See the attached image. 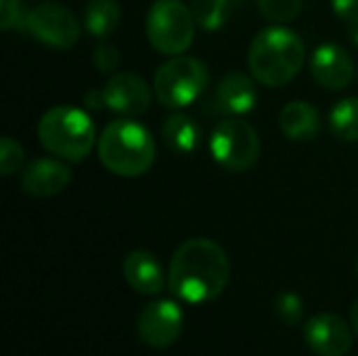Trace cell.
Instances as JSON below:
<instances>
[{
	"label": "cell",
	"mask_w": 358,
	"mask_h": 356,
	"mask_svg": "<svg viewBox=\"0 0 358 356\" xmlns=\"http://www.w3.org/2000/svg\"><path fill=\"white\" fill-rule=\"evenodd\" d=\"M84 105L88 109H94V111H101L105 109V97H103V88H90L86 94H84Z\"/></svg>",
	"instance_id": "27"
},
{
	"label": "cell",
	"mask_w": 358,
	"mask_h": 356,
	"mask_svg": "<svg viewBox=\"0 0 358 356\" xmlns=\"http://www.w3.org/2000/svg\"><path fill=\"white\" fill-rule=\"evenodd\" d=\"M304 340L319 356H346L352 348L350 325L331 313H319L304 325Z\"/></svg>",
	"instance_id": "11"
},
{
	"label": "cell",
	"mask_w": 358,
	"mask_h": 356,
	"mask_svg": "<svg viewBox=\"0 0 358 356\" xmlns=\"http://www.w3.org/2000/svg\"><path fill=\"white\" fill-rule=\"evenodd\" d=\"M231 277V262L222 245L206 237H193L178 245L170 260L168 287L187 304L216 300Z\"/></svg>",
	"instance_id": "1"
},
{
	"label": "cell",
	"mask_w": 358,
	"mask_h": 356,
	"mask_svg": "<svg viewBox=\"0 0 358 356\" xmlns=\"http://www.w3.org/2000/svg\"><path fill=\"white\" fill-rule=\"evenodd\" d=\"M256 101H258V92H256L254 80L241 71L227 73L216 88L218 111L233 115V118L250 113L256 107Z\"/></svg>",
	"instance_id": "15"
},
{
	"label": "cell",
	"mask_w": 358,
	"mask_h": 356,
	"mask_svg": "<svg viewBox=\"0 0 358 356\" xmlns=\"http://www.w3.org/2000/svg\"><path fill=\"white\" fill-rule=\"evenodd\" d=\"M260 136L256 128L239 118L222 120L210 138V151L216 164L229 172H245L260 157Z\"/></svg>",
	"instance_id": "7"
},
{
	"label": "cell",
	"mask_w": 358,
	"mask_h": 356,
	"mask_svg": "<svg viewBox=\"0 0 358 356\" xmlns=\"http://www.w3.org/2000/svg\"><path fill=\"white\" fill-rule=\"evenodd\" d=\"M310 71L315 80L327 90H344L352 82L355 63L344 46L325 42L315 48L310 57Z\"/></svg>",
	"instance_id": "12"
},
{
	"label": "cell",
	"mask_w": 358,
	"mask_h": 356,
	"mask_svg": "<svg viewBox=\"0 0 358 356\" xmlns=\"http://www.w3.org/2000/svg\"><path fill=\"white\" fill-rule=\"evenodd\" d=\"M306 48L302 38L287 27L273 25L262 29L250 44L248 67L256 82L268 88L289 84L302 69Z\"/></svg>",
	"instance_id": "2"
},
{
	"label": "cell",
	"mask_w": 358,
	"mask_h": 356,
	"mask_svg": "<svg viewBox=\"0 0 358 356\" xmlns=\"http://www.w3.org/2000/svg\"><path fill=\"white\" fill-rule=\"evenodd\" d=\"M21 23V4L19 0H0V27L4 31Z\"/></svg>",
	"instance_id": "25"
},
{
	"label": "cell",
	"mask_w": 358,
	"mask_h": 356,
	"mask_svg": "<svg viewBox=\"0 0 358 356\" xmlns=\"http://www.w3.org/2000/svg\"><path fill=\"white\" fill-rule=\"evenodd\" d=\"M71 180L69 168L50 157H40L27 164L21 176L23 191L31 197H52L59 195Z\"/></svg>",
	"instance_id": "13"
},
{
	"label": "cell",
	"mask_w": 358,
	"mask_h": 356,
	"mask_svg": "<svg viewBox=\"0 0 358 356\" xmlns=\"http://www.w3.org/2000/svg\"><path fill=\"white\" fill-rule=\"evenodd\" d=\"M162 136L176 155H191L201 143V128L191 115L172 113L162 126Z\"/></svg>",
	"instance_id": "17"
},
{
	"label": "cell",
	"mask_w": 358,
	"mask_h": 356,
	"mask_svg": "<svg viewBox=\"0 0 358 356\" xmlns=\"http://www.w3.org/2000/svg\"><path fill=\"white\" fill-rule=\"evenodd\" d=\"M124 279L143 296H157L168 285L164 266L147 250H134L124 258Z\"/></svg>",
	"instance_id": "14"
},
{
	"label": "cell",
	"mask_w": 358,
	"mask_h": 356,
	"mask_svg": "<svg viewBox=\"0 0 358 356\" xmlns=\"http://www.w3.org/2000/svg\"><path fill=\"white\" fill-rule=\"evenodd\" d=\"M331 6L344 23H350L358 17V0H331Z\"/></svg>",
	"instance_id": "26"
},
{
	"label": "cell",
	"mask_w": 358,
	"mask_h": 356,
	"mask_svg": "<svg viewBox=\"0 0 358 356\" xmlns=\"http://www.w3.org/2000/svg\"><path fill=\"white\" fill-rule=\"evenodd\" d=\"M92 61H94V67H96L101 73H111V71H115L117 65H120V50H117L113 44H109V42H101V44L94 48Z\"/></svg>",
	"instance_id": "24"
},
{
	"label": "cell",
	"mask_w": 358,
	"mask_h": 356,
	"mask_svg": "<svg viewBox=\"0 0 358 356\" xmlns=\"http://www.w3.org/2000/svg\"><path fill=\"white\" fill-rule=\"evenodd\" d=\"M21 166H23V147L10 136H2L0 138V174L10 176L17 170H21Z\"/></svg>",
	"instance_id": "22"
},
{
	"label": "cell",
	"mask_w": 358,
	"mask_h": 356,
	"mask_svg": "<svg viewBox=\"0 0 358 356\" xmlns=\"http://www.w3.org/2000/svg\"><path fill=\"white\" fill-rule=\"evenodd\" d=\"M350 321H352V329H355V334L358 336V298L355 300L352 308H350Z\"/></svg>",
	"instance_id": "28"
},
{
	"label": "cell",
	"mask_w": 358,
	"mask_h": 356,
	"mask_svg": "<svg viewBox=\"0 0 358 356\" xmlns=\"http://www.w3.org/2000/svg\"><path fill=\"white\" fill-rule=\"evenodd\" d=\"M210 84V69L201 59L178 55L166 61L153 78V90L162 105L180 109L195 103Z\"/></svg>",
	"instance_id": "5"
},
{
	"label": "cell",
	"mask_w": 358,
	"mask_h": 356,
	"mask_svg": "<svg viewBox=\"0 0 358 356\" xmlns=\"http://www.w3.org/2000/svg\"><path fill=\"white\" fill-rule=\"evenodd\" d=\"M279 126L283 134L292 141L304 143L313 141L321 128V118L315 105L306 101H292L281 109L279 115Z\"/></svg>",
	"instance_id": "16"
},
{
	"label": "cell",
	"mask_w": 358,
	"mask_h": 356,
	"mask_svg": "<svg viewBox=\"0 0 358 356\" xmlns=\"http://www.w3.org/2000/svg\"><path fill=\"white\" fill-rule=\"evenodd\" d=\"M23 23L36 40L52 48H71L80 38L78 17L57 2H42L34 6L25 15Z\"/></svg>",
	"instance_id": "8"
},
{
	"label": "cell",
	"mask_w": 358,
	"mask_h": 356,
	"mask_svg": "<svg viewBox=\"0 0 358 356\" xmlns=\"http://www.w3.org/2000/svg\"><path fill=\"white\" fill-rule=\"evenodd\" d=\"M357 273H358V260H357Z\"/></svg>",
	"instance_id": "30"
},
{
	"label": "cell",
	"mask_w": 358,
	"mask_h": 356,
	"mask_svg": "<svg viewBox=\"0 0 358 356\" xmlns=\"http://www.w3.org/2000/svg\"><path fill=\"white\" fill-rule=\"evenodd\" d=\"M346 27H348V34H350V38L355 40V44L358 46V17L355 19V21L346 23Z\"/></svg>",
	"instance_id": "29"
},
{
	"label": "cell",
	"mask_w": 358,
	"mask_h": 356,
	"mask_svg": "<svg viewBox=\"0 0 358 356\" xmlns=\"http://www.w3.org/2000/svg\"><path fill=\"white\" fill-rule=\"evenodd\" d=\"M103 97L105 109L124 118L143 115L151 103L149 84L132 71H117L115 76H111L109 82L103 86Z\"/></svg>",
	"instance_id": "10"
},
{
	"label": "cell",
	"mask_w": 358,
	"mask_h": 356,
	"mask_svg": "<svg viewBox=\"0 0 358 356\" xmlns=\"http://www.w3.org/2000/svg\"><path fill=\"white\" fill-rule=\"evenodd\" d=\"M195 17L180 0H155L147 13L149 44L166 57H178L193 44Z\"/></svg>",
	"instance_id": "6"
},
{
	"label": "cell",
	"mask_w": 358,
	"mask_h": 356,
	"mask_svg": "<svg viewBox=\"0 0 358 356\" xmlns=\"http://www.w3.org/2000/svg\"><path fill=\"white\" fill-rule=\"evenodd\" d=\"M275 313L285 325H296L302 319L304 313V302L298 294L294 292H283L275 300Z\"/></svg>",
	"instance_id": "23"
},
{
	"label": "cell",
	"mask_w": 358,
	"mask_h": 356,
	"mask_svg": "<svg viewBox=\"0 0 358 356\" xmlns=\"http://www.w3.org/2000/svg\"><path fill=\"white\" fill-rule=\"evenodd\" d=\"M331 130L346 143H358V97L342 99L329 113Z\"/></svg>",
	"instance_id": "19"
},
{
	"label": "cell",
	"mask_w": 358,
	"mask_h": 356,
	"mask_svg": "<svg viewBox=\"0 0 358 356\" xmlns=\"http://www.w3.org/2000/svg\"><path fill=\"white\" fill-rule=\"evenodd\" d=\"M120 4L115 0H88L84 8V27L90 36L105 40L120 25Z\"/></svg>",
	"instance_id": "18"
},
{
	"label": "cell",
	"mask_w": 358,
	"mask_h": 356,
	"mask_svg": "<svg viewBox=\"0 0 358 356\" xmlns=\"http://www.w3.org/2000/svg\"><path fill=\"white\" fill-rule=\"evenodd\" d=\"M262 15L277 23L294 21L302 10V0H258Z\"/></svg>",
	"instance_id": "21"
},
{
	"label": "cell",
	"mask_w": 358,
	"mask_h": 356,
	"mask_svg": "<svg viewBox=\"0 0 358 356\" xmlns=\"http://www.w3.org/2000/svg\"><path fill=\"white\" fill-rule=\"evenodd\" d=\"M96 151L101 164L111 174L124 178L145 174L155 162V141L151 132L132 118L107 124L99 136Z\"/></svg>",
	"instance_id": "3"
},
{
	"label": "cell",
	"mask_w": 358,
	"mask_h": 356,
	"mask_svg": "<svg viewBox=\"0 0 358 356\" xmlns=\"http://www.w3.org/2000/svg\"><path fill=\"white\" fill-rule=\"evenodd\" d=\"M185 315L178 302L174 300H153L149 302L136 321V332L143 344L164 350L170 348L182 334Z\"/></svg>",
	"instance_id": "9"
},
{
	"label": "cell",
	"mask_w": 358,
	"mask_h": 356,
	"mask_svg": "<svg viewBox=\"0 0 358 356\" xmlns=\"http://www.w3.org/2000/svg\"><path fill=\"white\" fill-rule=\"evenodd\" d=\"M40 145L65 162H82L96 145V128L90 115L71 105L48 109L38 122Z\"/></svg>",
	"instance_id": "4"
},
{
	"label": "cell",
	"mask_w": 358,
	"mask_h": 356,
	"mask_svg": "<svg viewBox=\"0 0 358 356\" xmlns=\"http://www.w3.org/2000/svg\"><path fill=\"white\" fill-rule=\"evenodd\" d=\"M233 4V0H195L191 10L197 25H201L208 31H214L227 23Z\"/></svg>",
	"instance_id": "20"
}]
</instances>
